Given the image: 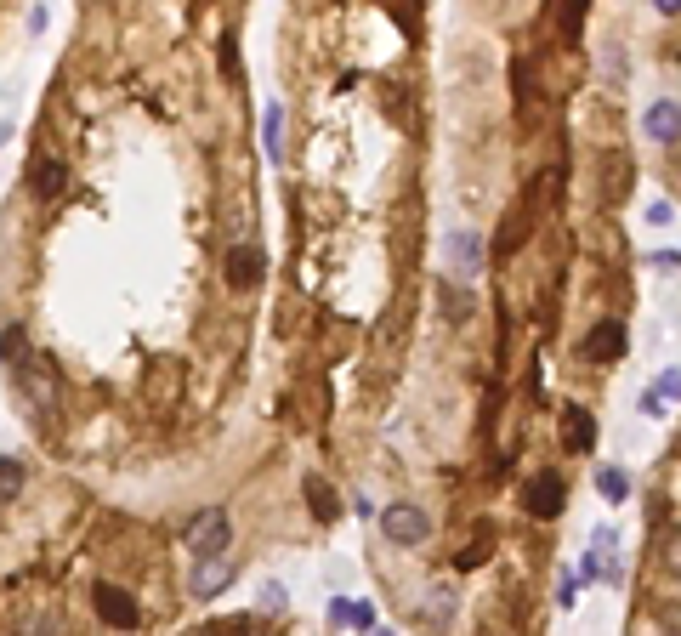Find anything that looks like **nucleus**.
<instances>
[{
	"label": "nucleus",
	"mask_w": 681,
	"mask_h": 636,
	"mask_svg": "<svg viewBox=\"0 0 681 636\" xmlns=\"http://www.w3.org/2000/svg\"><path fill=\"white\" fill-rule=\"evenodd\" d=\"M676 398H681V370H664L659 381L642 392V415H664V409L676 404Z\"/></svg>",
	"instance_id": "obj_12"
},
{
	"label": "nucleus",
	"mask_w": 681,
	"mask_h": 636,
	"mask_svg": "<svg viewBox=\"0 0 681 636\" xmlns=\"http://www.w3.org/2000/svg\"><path fill=\"white\" fill-rule=\"evenodd\" d=\"M262 279H267V256H262V250L239 245L233 256H227V284H233V290H256Z\"/></svg>",
	"instance_id": "obj_9"
},
{
	"label": "nucleus",
	"mask_w": 681,
	"mask_h": 636,
	"mask_svg": "<svg viewBox=\"0 0 681 636\" xmlns=\"http://www.w3.org/2000/svg\"><path fill=\"white\" fill-rule=\"evenodd\" d=\"M653 267H659V273H676V267H681V250H653Z\"/></svg>",
	"instance_id": "obj_26"
},
{
	"label": "nucleus",
	"mask_w": 681,
	"mask_h": 636,
	"mask_svg": "<svg viewBox=\"0 0 681 636\" xmlns=\"http://www.w3.org/2000/svg\"><path fill=\"white\" fill-rule=\"evenodd\" d=\"M574 602H579V574H568L562 591H557V608H574Z\"/></svg>",
	"instance_id": "obj_25"
},
{
	"label": "nucleus",
	"mask_w": 681,
	"mask_h": 636,
	"mask_svg": "<svg viewBox=\"0 0 681 636\" xmlns=\"http://www.w3.org/2000/svg\"><path fill=\"white\" fill-rule=\"evenodd\" d=\"M585 12H591V0H562V18H557L562 40H579V29H585Z\"/></svg>",
	"instance_id": "obj_20"
},
{
	"label": "nucleus",
	"mask_w": 681,
	"mask_h": 636,
	"mask_svg": "<svg viewBox=\"0 0 681 636\" xmlns=\"http://www.w3.org/2000/svg\"><path fill=\"white\" fill-rule=\"evenodd\" d=\"M523 512L534 517V523H557V517L568 512V483H562V472H540V477H528V489H523Z\"/></svg>",
	"instance_id": "obj_2"
},
{
	"label": "nucleus",
	"mask_w": 681,
	"mask_h": 636,
	"mask_svg": "<svg viewBox=\"0 0 681 636\" xmlns=\"http://www.w3.org/2000/svg\"><path fill=\"white\" fill-rule=\"evenodd\" d=\"M642 137H647V142H659V148H676V142H681V103L659 97V103L642 114Z\"/></svg>",
	"instance_id": "obj_7"
},
{
	"label": "nucleus",
	"mask_w": 681,
	"mask_h": 636,
	"mask_svg": "<svg viewBox=\"0 0 681 636\" xmlns=\"http://www.w3.org/2000/svg\"><path fill=\"white\" fill-rule=\"evenodd\" d=\"M330 625H358V631H375V608H369V602L335 597V602H330Z\"/></svg>",
	"instance_id": "obj_16"
},
{
	"label": "nucleus",
	"mask_w": 681,
	"mask_h": 636,
	"mask_svg": "<svg viewBox=\"0 0 681 636\" xmlns=\"http://www.w3.org/2000/svg\"><path fill=\"white\" fill-rule=\"evenodd\" d=\"M29 188H35V199H57L63 188H69V171H63L57 159H35V171H29Z\"/></svg>",
	"instance_id": "obj_13"
},
{
	"label": "nucleus",
	"mask_w": 681,
	"mask_h": 636,
	"mask_svg": "<svg viewBox=\"0 0 681 636\" xmlns=\"http://www.w3.org/2000/svg\"><path fill=\"white\" fill-rule=\"evenodd\" d=\"M23 483H29V466L18 455H0V500H18Z\"/></svg>",
	"instance_id": "obj_19"
},
{
	"label": "nucleus",
	"mask_w": 681,
	"mask_h": 636,
	"mask_svg": "<svg viewBox=\"0 0 681 636\" xmlns=\"http://www.w3.org/2000/svg\"><path fill=\"white\" fill-rule=\"evenodd\" d=\"M625 353H630L625 318H602V324H591V336L579 341V358H591V364H619Z\"/></svg>",
	"instance_id": "obj_5"
},
{
	"label": "nucleus",
	"mask_w": 681,
	"mask_h": 636,
	"mask_svg": "<svg viewBox=\"0 0 681 636\" xmlns=\"http://www.w3.org/2000/svg\"><path fill=\"white\" fill-rule=\"evenodd\" d=\"M647 222H653V228H670V222H676V205H670V199H653V205H647Z\"/></svg>",
	"instance_id": "obj_23"
},
{
	"label": "nucleus",
	"mask_w": 681,
	"mask_h": 636,
	"mask_svg": "<svg viewBox=\"0 0 681 636\" xmlns=\"http://www.w3.org/2000/svg\"><path fill=\"white\" fill-rule=\"evenodd\" d=\"M437 250H443L449 279H466V284H472L477 273L489 267V245H483V233H477V228H449L443 239H437Z\"/></svg>",
	"instance_id": "obj_1"
},
{
	"label": "nucleus",
	"mask_w": 681,
	"mask_h": 636,
	"mask_svg": "<svg viewBox=\"0 0 681 636\" xmlns=\"http://www.w3.org/2000/svg\"><path fill=\"white\" fill-rule=\"evenodd\" d=\"M653 12L659 18H681V0H653Z\"/></svg>",
	"instance_id": "obj_27"
},
{
	"label": "nucleus",
	"mask_w": 681,
	"mask_h": 636,
	"mask_svg": "<svg viewBox=\"0 0 681 636\" xmlns=\"http://www.w3.org/2000/svg\"><path fill=\"white\" fill-rule=\"evenodd\" d=\"M182 540H188L193 557H222L227 540H233V517H227L222 506H205V512L188 523V534H182Z\"/></svg>",
	"instance_id": "obj_3"
},
{
	"label": "nucleus",
	"mask_w": 681,
	"mask_h": 636,
	"mask_svg": "<svg viewBox=\"0 0 681 636\" xmlns=\"http://www.w3.org/2000/svg\"><path fill=\"white\" fill-rule=\"evenodd\" d=\"M301 489H307V506H313L318 523H335V517H341V500L330 495V483H324V477H307Z\"/></svg>",
	"instance_id": "obj_14"
},
{
	"label": "nucleus",
	"mask_w": 681,
	"mask_h": 636,
	"mask_svg": "<svg viewBox=\"0 0 681 636\" xmlns=\"http://www.w3.org/2000/svg\"><path fill=\"white\" fill-rule=\"evenodd\" d=\"M381 534L392 540V546H426L432 540V517L420 512V506H409V500H398V506H386L381 512Z\"/></svg>",
	"instance_id": "obj_4"
},
{
	"label": "nucleus",
	"mask_w": 681,
	"mask_h": 636,
	"mask_svg": "<svg viewBox=\"0 0 681 636\" xmlns=\"http://www.w3.org/2000/svg\"><path fill=\"white\" fill-rule=\"evenodd\" d=\"M659 563H664V574H670V580L681 585V534H670V546H664V557H659Z\"/></svg>",
	"instance_id": "obj_22"
},
{
	"label": "nucleus",
	"mask_w": 681,
	"mask_h": 636,
	"mask_svg": "<svg viewBox=\"0 0 681 636\" xmlns=\"http://www.w3.org/2000/svg\"><path fill=\"white\" fill-rule=\"evenodd\" d=\"M216 57H222V74H227V80H239V40L222 35V52H216Z\"/></svg>",
	"instance_id": "obj_21"
},
{
	"label": "nucleus",
	"mask_w": 681,
	"mask_h": 636,
	"mask_svg": "<svg viewBox=\"0 0 681 636\" xmlns=\"http://www.w3.org/2000/svg\"><path fill=\"white\" fill-rule=\"evenodd\" d=\"M0 364H12V370L29 364V336H23V324H6V330H0Z\"/></svg>",
	"instance_id": "obj_18"
},
{
	"label": "nucleus",
	"mask_w": 681,
	"mask_h": 636,
	"mask_svg": "<svg viewBox=\"0 0 681 636\" xmlns=\"http://www.w3.org/2000/svg\"><path fill=\"white\" fill-rule=\"evenodd\" d=\"M489 540H477V546H466V551H460V568H477V563H489Z\"/></svg>",
	"instance_id": "obj_24"
},
{
	"label": "nucleus",
	"mask_w": 681,
	"mask_h": 636,
	"mask_svg": "<svg viewBox=\"0 0 681 636\" xmlns=\"http://www.w3.org/2000/svg\"><path fill=\"white\" fill-rule=\"evenodd\" d=\"M262 148H267V159H284V108L279 103H267V114H262Z\"/></svg>",
	"instance_id": "obj_17"
},
{
	"label": "nucleus",
	"mask_w": 681,
	"mask_h": 636,
	"mask_svg": "<svg viewBox=\"0 0 681 636\" xmlns=\"http://www.w3.org/2000/svg\"><path fill=\"white\" fill-rule=\"evenodd\" d=\"M91 608H97V619L114 625V631H137L142 625V608L125 585H97V591H91Z\"/></svg>",
	"instance_id": "obj_6"
},
{
	"label": "nucleus",
	"mask_w": 681,
	"mask_h": 636,
	"mask_svg": "<svg viewBox=\"0 0 681 636\" xmlns=\"http://www.w3.org/2000/svg\"><path fill=\"white\" fill-rule=\"evenodd\" d=\"M596 495L608 500V506L630 500V472H625V466H596Z\"/></svg>",
	"instance_id": "obj_15"
},
{
	"label": "nucleus",
	"mask_w": 681,
	"mask_h": 636,
	"mask_svg": "<svg viewBox=\"0 0 681 636\" xmlns=\"http://www.w3.org/2000/svg\"><path fill=\"white\" fill-rule=\"evenodd\" d=\"M437 301H443V318H449V324H466V318L477 313V296L460 279H449V273L437 279Z\"/></svg>",
	"instance_id": "obj_11"
},
{
	"label": "nucleus",
	"mask_w": 681,
	"mask_h": 636,
	"mask_svg": "<svg viewBox=\"0 0 681 636\" xmlns=\"http://www.w3.org/2000/svg\"><path fill=\"white\" fill-rule=\"evenodd\" d=\"M659 619H664V625H676V631H681V608H659Z\"/></svg>",
	"instance_id": "obj_28"
},
{
	"label": "nucleus",
	"mask_w": 681,
	"mask_h": 636,
	"mask_svg": "<svg viewBox=\"0 0 681 636\" xmlns=\"http://www.w3.org/2000/svg\"><path fill=\"white\" fill-rule=\"evenodd\" d=\"M562 443H568V455H591L596 449V415L585 404H562Z\"/></svg>",
	"instance_id": "obj_8"
},
{
	"label": "nucleus",
	"mask_w": 681,
	"mask_h": 636,
	"mask_svg": "<svg viewBox=\"0 0 681 636\" xmlns=\"http://www.w3.org/2000/svg\"><path fill=\"white\" fill-rule=\"evenodd\" d=\"M227 580H233V563H227V551H222V557H199V568H193L188 591H193V597H216V591H227Z\"/></svg>",
	"instance_id": "obj_10"
}]
</instances>
